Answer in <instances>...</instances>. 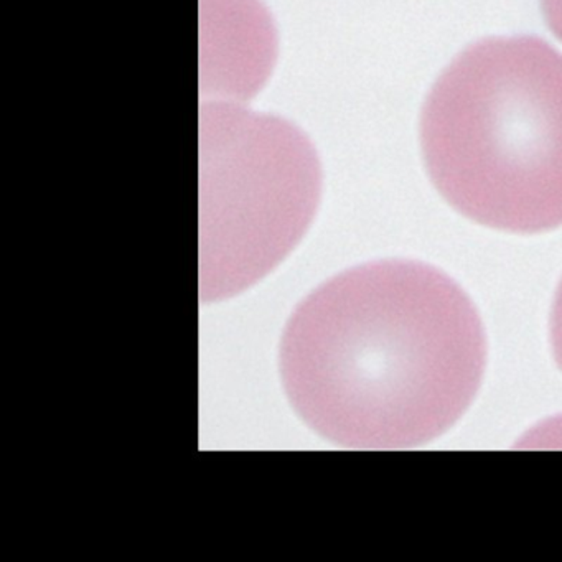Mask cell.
Returning <instances> with one entry per match:
<instances>
[{"mask_svg": "<svg viewBox=\"0 0 562 562\" xmlns=\"http://www.w3.org/2000/svg\"><path fill=\"white\" fill-rule=\"evenodd\" d=\"M485 361L472 300L415 261L370 263L330 279L297 307L281 343L297 415L350 449L433 442L472 405Z\"/></svg>", "mask_w": 562, "mask_h": 562, "instance_id": "1", "label": "cell"}, {"mask_svg": "<svg viewBox=\"0 0 562 562\" xmlns=\"http://www.w3.org/2000/svg\"><path fill=\"white\" fill-rule=\"evenodd\" d=\"M427 177L478 225L518 235L562 227V53L534 35L467 45L419 118Z\"/></svg>", "mask_w": 562, "mask_h": 562, "instance_id": "2", "label": "cell"}, {"mask_svg": "<svg viewBox=\"0 0 562 562\" xmlns=\"http://www.w3.org/2000/svg\"><path fill=\"white\" fill-rule=\"evenodd\" d=\"M551 340H553L554 356L562 370V282L556 300H554L553 317H551Z\"/></svg>", "mask_w": 562, "mask_h": 562, "instance_id": "3", "label": "cell"}, {"mask_svg": "<svg viewBox=\"0 0 562 562\" xmlns=\"http://www.w3.org/2000/svg\"><path fill=\"white\" fill-rule=\"evenodd\" d=\"M540 7L546 25L562 41V0H540Z\"/></svg>", "mask_w": 562, "mask_h": 562, "instance_id": "4", "label": "cell"}]
</instances>
